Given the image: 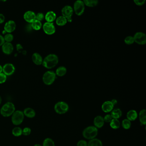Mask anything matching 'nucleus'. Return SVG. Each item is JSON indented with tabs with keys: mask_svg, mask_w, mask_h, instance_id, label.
Listing matches in <instances>:
<instances>
[{
	"mask_svg": "<svg viewBox=\"0 0 146 146\" xmlns=\"http://www.w3.org/2000/svg\"><path fill=\"white\" fill-rule=\"evenodd\" d=\"M58 58L55 54H50L47 55L42 61V64L44 67L47 69H52L58 62Z\"/></svg>",
	"mask_w": 146,
	"mask_h": 146,
	"instance_id": "f257e3e1",
	"label": "nucleus"
},
{
	"mask_svg": "<svg viewBox=\"0 0 146 146\" xmlns=\"http://www.w3.org/2000/svg\"><path fill=\"white\" fill-rule=\"evenodd\" d=\"M15 111V107L14 104L11 102H7L1 107L0 112L4 117H9L12 115Z\"/></svg>",
	"mask_w": 146,
	"mask_h": 146,
	"instance_id": "f03ea898",
	"label": "nucleus"
},
{
	"mask_svg": "<svg viewBox=\"0 0 146 146\" xmlns=\"http://www.w3.org/2000/svg\"><path fill=\"white\" fill-rule=\"evenodd\" d=\"M98 129L94 126H89L85 128L82 132L84 137L88 140L95 138L98 134Z\"/></svg>",
	"mask_w": 146,
	"mask_h": 146,
	"instance_id": "7ed1b4c3",
	"label": "nucleus"
},
{
	"mask_svg": "<svg viewBox=\"0 0 146 146\" xmlns=\"http://www.w3.org/2000/svg\"><path fill=\"white\" fill-rule=\"evenodd\" d=\"M24 114L23 112L21 111H16L12 115V122L15 125H18L21 124L24 119Z\"/></svg>",
	"mask_w": 146,
	"mask_h": 146,
	"instance_id": "20e7f679",
	"label": "nucleus"
},
{
	"mask_svg": "<svg viewBox=\"0 0 146 146\" xmlns=\"http://www.w3.org/2000/svg\"><path fill=\"white\" fill-rule=\"evenodd\" d=\"M69 107L68 104L64 102L61 101L57 102L54 107L55 111L60 114H64L69 110Z\"/></svg>",
	"mask_w": 146,
	"mask_h": 146,
	"instance_id": "39448f33",
	"label": "nucleus"
},
{
	"mask_svg": "<svg viewBox=\"0 0 146 146\" xmlns=\"http://www.w3.org/2000/svg\"><path fill=\"white\" fill-rule=\"evenodd\" d=\"M55 72L52 71H48L44 73L42 77L43 82L46 85H51L53 83L56 78Z\"/></svg>",
	"mask_w": 146,
	"mask_h": 146,
	"instance_id": "423d86ee",
	"label": "nucleus"
},
{
	"mask_svg": "<svg viewBox=\"0 0 146 146\" xmlns=\"http://www.w3.org/2000/svg\"><path fill=\"white\" fill-rule=\"evenodd\" d=\"M85 7L83 1L78 0L74 3V10L75 13L78 16H81L84 12Z\"/></svg>",
	"mask_w": 146,
	"mask_h": 146,
	"instance_id": "0eeeda50",
	"label": "nucleus"
},
{
	"mask_svg": "<svg viewBox=\"0 0 146 146\" xmlns=\"http://www.w3.org/2000/svg\"><path fill=\"white\" fill-rule=\"evenodd\" d=\"M61 12L63 17L66 19L67 21L71 22L72 21V17L73 13V9L72 7L69 5L65 6L62 8Z\"/></svg>",
	"mask_w": 146,
	"mask_h": 146,
	"instance_id": "6e6552de",
	"label": "nucleus"
},
{
	"mask_svg": "<svg viewBox=\"0 0 146 146\" xmlns=\"http://www.w3.org/2000/svg\"><path fill=\"white\" fill-rule=\"evenodd\" d=\"M134 41L139 45H144L146 43V35L143 32H137L133 36Z\"/></svg>",
	"mask_w": 146,
	"mask_h": 146,
	"instance_id": "1a4fd4ad",
	"label": "nucleus"
},
{
	"mask_svg": "<svg viewBox=\"0 0 146 146\" xmlns=\"http://www.w3.org/2000/svg\"><path fill=\"white\" fill-rule=\"evenodd\" d=\"M43 29L46 34L48 35H52L55 32V28L53 23H45L43 25Z\"/></svg>",
	"mask_w": 146,
	"mask_h": 146,
	"instance_id": "9d476101",
	"label": "nucleus"
},
{
	"mask_svg": "<svg viewBox=\"0 0 146 146\" xmlns=\"http://www.w3.org/2000/svg\"><path fill=\"white\" fill-rule=\"evenodd\" d=\"M15 68L13 64H7L3 67V72L6 76H11L15 72Z\"/></svg>",
	"mask_w": 146,
	"mask_h": 146,
	"instance_id": "9b49d317",
	"label": "nucleus"
},
{
	"mask_svg": "<svg viewBox=\"0 0 146 146\" xmlns=\"http://www.w3.org/2000/svg\"><path fill=\"white\" fill-rule=\"evenodd\" d=\"M24 18L26 22L32 23L36 20V15L34 12L28 11L25 13Z\"/></svg>",
	"mask_w": 146,
	"mask_h": 146,
	"instance_id": "f8f14e48",
	"label": "nucleus"
},
{
	"mask_svg": "<svg viewBox=\"0 0 146 146\" xmlns=\"http://www.w3.org/2000/svg\"><path fill=\"white\" fill-rule=\"evenodd\" d=\"M16 28V23L12 20H10L5 24L4 29L5 31L7 33H11L15 31Z\"/></svg>",
	"mask_w": 146,
	"mask_h": 146,
	"instance_id": "ddd939ff",
	"label": "nucleus"
},
{
	"mask_svg": "<svg viewBox=\"0 0 146 146\" xmlns=\"http://www.w3.org/2000/svg\"><path fill=\"white\" fill-rule=\"evenodd\" d=\"M114 106L110 101L105 102L102 106V109L105 113H108L111 111L113 109Z\"/></svg>",
	"mask_w": 146,
	"mask_h": 146,
	"instance_id": "4468645a",
	"label": "nucleus"
},
{
	"mask_svg": "<svg viewBox=\"0 0 146 146\" xmlns=\"http://www.w3.org/2000/svg\"><path fill=\"white\" fill-rule=\"evenodd\" d=\"M2 51L7 54H10L13 51V46L10 42H6L2 46Z\"/></svg>",
	"mask_w": 146,
	"mask_h": 146,
	"instance_id": "2eb2a0df",
	"label": "nucleus"
},
{
	"mask_svg": "<svg viewBox=\"0 0 146 146\" xmlns=\"http://www.w3.org/2000/svg\"><path fill=\"white\" fill-rule=\"evenodd\" d=\"M104 123L105 122H104L103 117L102 116H96L94 119V125L97 129L102 128L104 125Z\"/></svg>",
	"mask_w": 146,
	"mask_h": 146,
	"instance_id": "dca6fc26",
	"label": "nucleus"
},
{
	"mask_svg": "<svg viewBox=\"0 0 146 146\" xmlns=\"http://www.w3.org/2000/svg\"><path fill=\"white\" fill-rule=\"evenodd\" d=\"M32 59L33 62L37 65H40L42 63V58L38 53H35L32 55Z\"/></svg>",
	"mask_w": 146,
	"mask_h": 146,
	"instance_id": "f3484780",
	"label": "nucleus"
},
{
	"mask_svg": "<svg viewBox=\"0 0 146 146\" xmlns=\"http://www.w3.org/2000/svg\"><path fill=\"white\" fill-rule=\"evenodd\" d=\"M24 114L27 117L30 118H34L36 116V112L34 109L31 108H27L23 111Z\"/></svg>",
	"mask_w": 146,
	"mask_h": 146,
	"instance_id": "a211bd4d",
	"label": "nucleus"
},
{
	"mask_svg": "<svg viewBox=\"0 0 146 146\" xmlns=\"http://www.w3.org/2000/svg\"><path fill=\"white\" fill-rule=\"evenodd\" d=\"M56 18V15L53 11L48 12L45 16V19L48 23H52Z\"/></svg>",
	"mask_w": 146,
	"mask_h": 146,
	"instance_id": "6ab92c4d",
	"label": "nucleus"
},
{
	"mask_svg": "<svg viewBox=\"0 0 146 146\" xmlns=\"http://www.w3.org/2000/svg\"><path fill=\"white\" fill-rule=\"evenodd\" d=\"M137 116L138 114L137 112L136 111L134 110H130L127 112V115H126L127 119L130 121L135 120L137 118Z\"/></svg>",
	"mask_w": 146,
	"mask_h": 146,
	"instance_id": "aec40b11",
	"label": "nucleus"
},
{
	"mask_svg": "<svg viewBox=\"0 0 146 146\" xmlns=\"http://www.w3.org/2000/svg\"><path fill=\"white\" fill-rule=\"evenodd\" d=\"M122 115V111L119 108L114 109L111 112V115L112 118L114 119H118L121 117Z\"/></svg>",
	"mask_w": 146,
	"mask_h": 146,
	"instance_id": "412c9836",
	"label": "nucleus"
},
{
	"mask_svg": "<svg viewBox=\"0 0 146 146\" xmlns=\"http://www.w3.org/2000/svg\"><path fill=\"white\" fill-rule=\"evenodd\" d=\"M139 120L141 124L143 125L146 124V111L145 109H142L139 113Z\"/></svg>",
	"mask_w": 146,
	"mask_h": 146,
	"instance_id": "4be33fe9",
	"label": "nucleus"
},
{
	"mask_svg": "<svg viewBox=\"0 0 146 146\" xmlns=\"http://www.w3.org/2000/svg\"><path fill=\"white\" fill-rule=\"evenodd\" d=\"M102 142L97 139V138H94L89 141L88 143V146H102Z\"/></svg>",
	"mask_w": 146,
	"mask_h": 146,
	"instance_id": "5701e85b",
	"label": "nucleus"
},
{
	"mask_svg": "<svg viewBox=\"0 0 146 146\" xmlns=\"http://www.w3.org/2000/svg\"><path fill=\"white\" fill-rule=\"evenodd\" d=\"M66 72L67 70L66 68L64 66H60L57 69L55 74L58 76L61 77L64 76L66 74Z\"/></svg>",
	"mask_w": 146,
	"mask_h": 146,
	"instance_id": "b1692460",
	"label": "nucleus"
},
{
	"mask_svg": "<svg viewBox=\"0 0 146 146\" xmlns=\"http://www.w3.org/2000/svg\"><path fill=\"white\" fill-rule=\"evenodd\" d=\"M110 125L112 129H117L120 127V122L118 119H112L110 122Z\"/></svg>",
	"mask_w": 146,
	"mask_h": 146,
	"instance_id": "393cba45",
	"label": "nucleus"
},
{
	"mask_svg": "<svg viewBox=\"0 0 146 146\" xmlns=\"http://www.w3.org/2000/svg\"><path fill=\"white\" fill-rule=\"evenodd\" d=\"M67 22V20L63 16L58 17L56 20V23L57 25L60 26L65 25Z\"/></svg>",
	"mask_w": 146,
	"mask_h": 146,
	"instance_id": "a878e982",
	"label": "nucleus"
},
{
	"mask_svg": "<svg viewBox=\"0 0 146 146\" xmlns=\"http://www.w3.org/2000/svg\"><path fill=\"white\" fill-rule=\"evenodd\" d=\"M83 2L84 5L89 7L96 6L99 3V1L97 0H84Z\"/></svg>",
	"mask_w": 146,
	"mask_h": 146,
	"instance_id": "bb28decb",
	"label": "nucleus"
},
{
	"mask_svg": "<svg viewBox=\"0 0 146 146\" xmlns=\"http://www.w3.org/2000/svg\"><path fill=\"white\" fill-rule=\"evenodd\" d=\"M42 25L41 22L38 20H35L32 23L31 27L35 30H39L41 28Z\"/></svg>",
	"mask_w": 146,
	"mask_h": 146,
	"instance_id": "cd10ccee",
	"label": "nucleus"
},
{
	"mask_svg": "<svg viewBox=\"0 0 146 146\" xmlns=\"http://www.w3.org/2000/svg\"><path fill=\"white\" fill-rule=\"evenodd\" d=\"M12 134L14 136H20L21 135H23V129L20 127H15L13 129Z\"/></svg>",
	"mask_w": 146,
	"mask_h": 146,
	"instance_id": "c85d7f7f",
	"label": "nucleus"
},
{
	"mask_svg": "<svg viewBox=\"0 0 146 146\" xmlns=\"http://www.w3.org/2000/svg\"><path fill=\"white\" fill-rule=\"evenodd\" d=\"M122 125L125 129H129L131 126V122L127 119H125L122 121Z\"/></svg>",
	"mask_w": 146,
	"mask_h": 146,
	"instance_id": "c756f323",
	"label": "nucleus"
},
{
	"mask_svg": "<svg viewBox=\"0 0 146 146\" xmlns=\"http://www.w3.org/2000/svg\"><path fill=\"white\" fill-rule=\"evenodd\" d=\"M42 146H55L54 141L50 138H46L44 140Z\"/></svg>",
	"mask_w": 146,
	"mask_h": 146,
	"instance_id": "7c9ffc66",
	"label": "nucleus"
},
{
	"mask_svg": "<svg viewBox=\"0 0 146 146\" xmlns=\"http://www.w3.org/2000/svg\"><path fill=\"white\" fill-rule=\"evenodd\" d=\"M124 42L127 45H131L135 42L134 37L132 36H127L125 39Z\"/></svg>",
	"mask_w": 146,
	"mask_h": 146,
	"instance_id": "2f4dec72",
	"label": "nucleus"
},
{
	"mask_svg": "<svg viewBox=\"0 0 146 146\" xmlns=\"http://www.w3.org/2000/svg\"><path fill=\"white\" fill-rule=\"evenodd\" d=\"M13 36L12 34L9 33V34H6L4 37L5 41H6L7 42H10L11 43L13 40Z\"/></svg>",
	"mask_w": 146,
	"mask_h": 146,
	"instance_id": "473e14b6",
	"label": "nucleus"
},
{
	"mask_svg": "<svg viewBox=\"0 0 146 146\" xmlns=\"http://www.w3.org/2000/svg\"><path fill=\"white\" fill-rule=\"evenodd\" d=\"M31 129L29 127H25L23 130V135H24L28 136L31 133Z\"/></svg>",
	"mask_w": 146,
	"mask_h": 146,
	"instance_id": "72a5a7b5",
	"label": "nucleus"
},
{
	"mask_svg": "<svg viewBox=\"0 0 146 146\" xmlns=\"http://www.w3.org/2000/svg\"><path fill=\"white\" fill-rule=\"evenodd\" d=\"M7 76L4 73H0V84H3L6 81Z\"/></svg>",
	"mask_w": 146,
	"mask_h": 146,
	"instance_id": "f704fd0d",
	"label": "nucleus"
},
{
	"mask_svg": "<svg viewBox=\"0 0 146 146\" xmlns=\"http://www.w3.org/2000/svg\"><path fill=\"white\" fill-rule=\"evenodd\" d=\"M112 119L111 116L110 114H107L103 117L104 122L106 123H110Z\"/></svg>",
	"mask_w": 146,
	"mask_h": 146,
	"instance_id": "c9c22d12",
	"label": "nucleus"
},
{
	"mask_svg": "<svg viewBox=\"0 0 146 146\" xmlns=\"http://www.w3.org/2000/svg\"><path fill=\"white\" fill-rule=\"evenodd\" d=\"M44 18V14L41 13H37L36 15V20H38V21H42Z\"/></svg>",
	"mask_w": 146,
	"mask_h": 146,
	"instance_id": "e433bc0d",
	"label": "nucleus"
},
{
	"mask_svg": "<svg viewBox=\"0 0 146 146\" xmlns=\"http://www.w3.org/2000/svg\"><path fill=\"white\" fill-rule=\"evenodd\" d=\"M77 146H88V143L84 140H80L77 143Z\"/></svg>",
	"mask_w": 146,
	"mask_h": 146,
	"instance_id": "4c0bfd02",
	"label": "nucleus"
},
{
	"mask_svg": "<svg viewBox=\"0 0 146 146\" xmlns=\"http://www.w3.org/2000/svg\"><path fill=\"white\" fill-rule=\"evenodd\" d=\"M134 1L136 5L138 6L142 5L145 2V0H134Z\"/></svg>",
	"mask_w": 146,
	"mask_h": 146,
	"instance_id": "58836bf2",
	"label": "nucleus"
},
{
	"mask_svg": "<svg viewBox=\"0 0 146 146\" xmlns=\"http://www.w3.org/2000/svg\"><path fill=\"white\" fill-rule=\"evenodd\" d=\"M5 43V40L4 37L0 35V46H2Z\"/></svg>",
	"mask_w": 146,
	"mask_h": 146,
	"instance_id": "ea45409f",
	"label": "nucleus"
},
{
	"mask_svg": "<svg viewBox=\"0 0 146 146\" xmlns=\"http://www.w3.org/2000/svg\"><path fill=\"white\" fill-rule=\"evenodd\" d=\"M5 20V17L4 15L0 13V24L4 23Z\"/></svg>",
	"mask_w": 146,
	"mask_h": 146,
	"instance_id": "a19ab883",
	"label": "nucleus"
},
{
	"mask_svg": "<svg viewBox=\"0 0 146 146\" xmlns=\"http://www.w3.org/2000/svg\"><path fill=\"white\" fill-rule=\"evenodd\" d=\"M111 102L112 103V104H113V106L114 105H116L117 104V101L116 100H112L111 101Z\"/></svg>",
	"mask_w": 146,
	"mask_h": 146,
	"instance_id": "79ce46f5",
	"label": "nucleus"
},
{
	"mask_svg": "<svg viewBox=\"0 0 146 146\" xmlns=\"http://www.w3.org/2000/svg\"><path fill=\"white\" fill-rule=\"evenodd\" d=\"M3 71V67L1 65H0V73H2Z\"/></svg>",
	"mask_w": 146,
	"mask_h": 146,
	"instance_id": "37998d69",
	"label": "nucleus"
},
{
	"mask_svg": "<svg viewBox=\"0 0 146 146\" xmlns=\"http://www.w3.org/2000/svg\"><path fill=\"white\" fill-rule=\"evenodd\" d=\"M1 102H2V99H1V96H0V105L1 104Z\"/></svg>",
	"mask_w": 146,
	"mask_h": 146,
	"instance_id": "c03bdc74",
	"label": "nucleus"
},
{
	"mask_svg": "<svg viewBox=\"0 0 146 146\" xmlns=\"http://www.w3.org/2000/svg\"><path fill=\"white\" fill-rule=\"evenodd\" d=\"M34 146H42L40 145V144H36L35 145H34Z\"/></svg>",
	"mask_w": 146,
	"mask_h": 146,
	"instance_id": "a18cd8bd",
	"label": "nucleus"
}]
</instances>
